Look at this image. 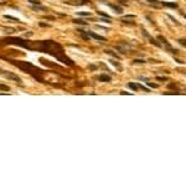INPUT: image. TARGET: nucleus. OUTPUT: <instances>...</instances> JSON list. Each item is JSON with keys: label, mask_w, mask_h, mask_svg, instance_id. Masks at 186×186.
Masks as SVG:
<instances>
[{"label": "nucleus", "mask_w": 186, "mask_h": 186, "mask_svg": "<svg viewBox=\"0 0 186 186\" xmlns=\"http://www.w3.org/2000/svg\"><path fill=\"white\" fill-rule=\"evenodd\" d=\"M3 45H14V46L24 47L30 51H40L44 53H49L67 66H74V62L65 53L63 47L52 40L31 41L29 39L25 40L23 37H4V39H0V46Z\"/></svg>", "instance_id": "nucleus-1"}, {"label": "nucleus", "mask_w": 186, "mask_h": 186, "mask_svg": "<svg viewBox=\"0 0 186 186\" xmlns=\"http://www.w3.org/2000/svg\"><path fill=\"white\" fill-rule=\"evenodd\" d=\"M11 65H14V66H16L18 68H20L21 71H24V72H26V73H29L31 77H34L36 81H39V82H41V83H46V81L44 79V74L46 73V71L45 70H41V68H39L37 66H35V65H32L31 62H26V61H15V60H10V58H6Z\"/></svg>", "instance_id": "nucleus-2"}, {"label": "nucleus", "mask_w": 186, "mask_h": 186, "mask_svg": "<svg viewBox=\"0 0 186 186\" xmlns=\"http://www.w3.org/2000/svg\"><path fill=\"white\" fill-rule=\"evenodd\" d=\"M0 76H3L4 78H6V79H10V81H14L15 83H19V84H23V79L18 76V74H15L14 72H10V71H5V70H3V68H0Z\"/></svg>", "instance_id": "nucleus-3"}, {"label": "nucleus", "mask_w": 186, "mask_h": 186, "mask_svg": "<svg viewBox=\"0 0 186 186\" xmlns=\"http://www.w3.org/2000/svg\"><path fill=\"white\" fill-rule=\"evenodd\" d=\"M116 49H117L120 53H125L127 51H129V50L132 49V46H130L129 44H127V42H123V44H120V45L116 46Z\"/></svg>", "instance_id": "nucleus-4"}, {"label": "nucleus", "mask_w": 186, "mask_h": 186, "mask_svg": "<svg viewBox=\"0 0 186 186\" xmlns=\"http://www.w3.org/2000/svg\"><path fill=\"white\" fill-rule=\"evenodd\" d=\"M87 32H88V35H89L92 39L99 40V41H106V37H103V36H101V35H98V34H96V32H92V31H87Z\"/></svg>", "instance_id": "nucleus-5"}, {"label": "nucleus", "mask_w": 186, "mask_h": 186, "mask_svg": "<svg viewBox=\"0 0 186 186\" xmlns=\"http://www.w3.org/2000/svg\"><path fill=\"white\" fill-rule=\"evenodd\" d=\"M104 4H106L107 6H109L111 9H113L114 11L119 13V14H120V13H123V9H122V8L119 6V5H116V4H112V3H104Z\"/></svg>", "instance_id": "nucleus-6"}, {"label": "nucleus", "mask_w": 186, "mask_h": 186, "mask_svg": "<svg viewBox=\"0 0 186 186\" xmlns=\"http://www.w3.org/2000/svg\"><path fill=\"white\" fill-rule=\"evenodd\" d=\"M78 32H79V35H81V37H82L83 40H86V41H89V40H91V36L88 35V32H87V31L78 30Z\"/></svg>", "instance_id": "nucleus-7"}, {"label": "nucleus", "mask_w": 186, "mask_h": 186, "mask_svg": "<svg viewBox=\"0 0 186 186\" xmlns=\"http://www.w3.org/2000/svg\"><path fill=\"white\" fill-rule=\"evenodd\" d=\"M0 30L5 31L6 34H14V32H16V29H14V27H6V26H2V27H0Z\"/></svg>", "instance_id": "nucleus-8"}, {"label": "nucleus", "mask_w": 186, "mask_h": 186, "mask_svg": "<svg viewBox=\"0 0 186 186\" xmlns=\"http://www.w3.org/2000/svg\"><path fill=\"white\" fill-rule=\"evenodd\" d=\"M98 81H101V82H111L112 78L109 76H107V74H101V76H98Z\"/></svg>", "instance_id": "nucleus-9"}, {"label": "nucleus", "mask_w": 186, "mask_h": 186, "mask_svg": "<svg viewBox=\"0 0 186 186\" xmlns=\"http://www.w3.org/2000/svg\"><path fill=\"white\" fill-rule=\"evenodd\" d=\"M161 5H163V6H167V8H172V9L177 8V4H176V3H164V2H161Z\"/></svg>", "instance_id": "nucleus-10"}, {"label": "nucleus", "mask_w": 186, "mask_h": 186, "mask_svg": "<svg viewBox=\"0 0 186 186\" xmlns=\"http://www.w3.org/2000/svg\"><path fill=\"white\" fill-rule=\"evenodd\" d=\"M32 10H35V11H47V8L40 6V5H34V6H32Z\"/></svg>", "instance_id": "nucleus-11"}, {"label": "nucleus", "mask_w": 186, "mask_h": 186, "mask_svg": "<svg viewBox=\"0 0 186 186\" xmlns=\"http://www.w3.org/2000/svg\"><path fill=\"white\" fill-rule=\"evenodd\" d=\"M106 53H107V55H111V56L114 57V58H118V60L120 58V56H119L118 53H116L114 51H112V50H106Z\"/></svg>", "instance_id": "nucleus-12"}, {"label": "nucleus", "mask_w": 186, "mask_h": 186, "mask_svg": "<svg viewBox=\"0 0 186 186\" xmlns=\"http://www.w3.org/2000/svg\"><path fill=\"white\" fill-rule=\"evenodd\" d=\"M128 87L132 88L133 91H138L139 89V84L138 83H128Z\"/></svg>", "instance_id": "nucleus-13"}, {"label": "nucleus", "mask_w": 186, "mask_h": 186, "mask_svg": "<svg viewBox=\"0 0 186 186\" xmlns=\"http://www.w3.org/2000/svg\"><path fill=\"white\" fill-rule=\"evenodd\" d=\"M77 15H79V16H86V18L92 16V14H91V13H87V11H79V13H77Z\"/></svg>", "instance_id": "nucleus-14"}, {"label": "nucleus", "mask_w": 186, "mask_h": 186, "mask_svg": "<svg viewBox=\"0 0 186 186\" xmlns=\"http://www.w3.org/2000/svg\"><path fill=\"white\" fill-rule=\"evenodd\" d=\"M73 23H74L76 25H84V26H86V25H88V23H84L83 20H78V19H74V20H73Z\"/></svg>", "instance_id": "nucleus-15"}, {"label": "nucleus", "mask_w": 186, "mask_h": 186, "mask_svg": "<svg viewBox=\"0 0 186 186\" xmlns=\"http://www.w3.org/2000/svg\"><path fill=\"white\" fill-rule=\"evenodd\" d=\"M5 19H9V20H13V21H16V23H21L18 18H14V16H10V15H4Z\"/></svg>", "instance_id": "nucleus-16"}, {"label": "nucleus", "mask_w": 186, "mask_h": 186, "mask_svg": "<svg viewBox=\"0 0 186 186\" xmlns=\"http://www.w3.org/2000/svg\"><path fill=\"white\" fill-rule=\"evenodd\" d=\"M109 62H111V63H112V65H113V66H116V67H117V68H118V70H119V71H120V70H122V66H120V65H119V62H117V61H114V60H111V61H109Z\"/></svg>", "instance_id": "nucleus-17"}, {"label": "nucleus", "mask_w": 186, "mask_h": 186, "mask_svg": "<svg viewBox=\"0 0 186 186\" xmlns=\"http://www.w3.org/2000/svg\"><path fill=\"white\" fill-rule=\"evenodd\" d=\"M98 15H101L102 18H107V19H111V15H108L107 13H103V11H97Z\"/></svg>", "instance_id": "nucleus-18"}, {"label": "nucleus", "mask_w": 186, "mask_h": 186, "mask_svg": "<svg viewBox=\"0 0 186 186\" xmlns=\"http://www.w3.org/2000/svg\"><path fill=\"white\" fill-rule=\"evenodd\" d=\"M0 89H3V91H10V87H9V86H5V84H0Z\"/></svg>", "instance_id": "nucleus-19"}, {"label": "nucleus", "mask_w": 186, "mask_h": 186, "mask_svg": "<svg viewBox=\"0 0 186 186\" xmlns=\"http://www.w3.org/2000/svg\"><path fill=\"white\" fill-rule=\"evenodd\" d=\"M177 42H179L180 45H182V46L186 47V40H185V39H180V40H177Z\"/></svg>", "instance_id": "nucleus-20"}, {"label": "nucleus", "mask_w": 186, "mask_h": 186, "mask_svg": "<svg viewBox=\"0 0 186 186\" xmlns=\"http://www.w3.org/2000/svg\"><path fill=\"white\" fill-rule=\"evenodd\" d=\"M138 84H139V83H138ZM139 89H143V91H145V92H150L149 88H146L145 86H142V84H139Z\"/></svg>", "instance_id": "nucleus-21"}, {"label": "nucleus", "mask_w": 186, "mask_h": 186, "mask_svg": "<svg viewBox=\"0 0 186 186\" xmlns=\"http://www.w3.org/2000/svg\"><path fill=\"white\" fill-rule=\"evenodd\" d=\"M29 2H30L32 5H40V4H41V3L39 2V0H29Z\"/></svg>", "instance_id": "nucleus-22"}, {"label": "nucleus", "mask_w": 186, "mask_h": 186, "mask_svg": "<svg viewBox=\"0 0 186 186\" xmlns=\"http://www.w3.org/2000/svg\"><path fill=\"white\" fill-rule=\"evenodd\" d=\"M146 2H150V3H153V4H159V5H161V2H159V0H146Z\"/></svg>", "instance_id": "nucleus-23"}, {"label": "nucleus", "mask_w": 186, "mask_h": 186, "mask_svg": "<svg viewBox=\"0 0 186 186\" xmlns=\"http://www.w3.org/2000/svg\"><path fill=\"white\" fill-rule=\"evenodd\" d=\"M165 95H172V96H175V95H181V93L180 92H165Z\"/></svg>", "instance_id": "nucleus-24"}, {"label": "nucleus", "mask_w": 186, "mask_h": 186, "mask_svg": "<svg viewBox=\"0 0 186 186\" xmlns=\"http://www.w3.org/2000/svg\"><path fill=\"white\" fill-rule=\"evenodd\" d=\"M145 83H146V84H149V86H150V87H153V88H158V84H155V83H151V82H149V81H148V82H145Z\"/></svg>", "instance_id": "nucleus-25"}, {"label": "nucleus", "mask_w": 186, "mask_h": 186, "mask_svg": "<svg viewBox=\"0 0 186 186\" xmlns=\"http://www.w3.org/2000/svg\"><path fill=\"white\" fill-rule=\"evenodd\" d=\"M145 62H146V61H144V60H138V58L134 60V63H145Z\"/></svg>", "instance_id": "nucleus-26"}, {"label": "nucleus", "mask_w": 186, "mask_h": 186, "mask_svg": "<svg viewBox=\"0 0 186 186\" xmlns=\"http://www.w3.org/2000/svg\"><path fill=\"white\" fill-rule=\"evenodd\" d=\"M39 25H40L41 27H49V26H50L49 24H45V23H39Z\"/></svg>", "instance_id": "nucleus-27"}, {"label": "nucleus", "mask_w": 186, "mask_h": 186, "mask_svg": "<svg viewBox=\"0 0 186 186\" xmlns=\"http://www.w3.org/2000/svg\"><path fill=\"white\" fill-rule=\"evenodd\" d=\"M32 35H34V32H32V31H29V32L25 34V37H30V36H32Z\"/></svg>", "instance_id": "nucleus-28"}, {"label": "nucleus", "mask_w": 186, "mask_h": 186, "mask_svg": "<svg viewBox=\"0 0 186 186\" xmlns=\"http://www.w3.org/2000/svg\"><path fill=\"white\" fill-rule=\"evenodd\" d=\"M156 79H158V81H166L167 78H166V77H156Z\"/></svg>", "instance_id": "nucleus-29"}, {"label": "nucleus", "mask_w": 186, "mask_h": 186, "mask_svg": "<svg viewBox=\"0 0 186 186\" xmlns=\"http://www.w3.org/2000/svg\"><path fill=\"white\" fill-rule=\"evenodd\" d=\"M119 3H120L122 5H128V4H127L128 2H124V0H120V2H119Z\"/></svg>", "instance_id": "nucleus-30"}]
</instances>
